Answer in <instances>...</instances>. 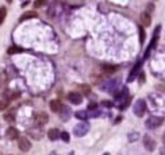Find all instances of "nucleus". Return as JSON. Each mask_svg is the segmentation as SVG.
Listing matches in <instances>:
<instances>
[{
  "instance_id": "1",
  "label": "nucleus",
  "mask_w": 165,
  "mask_h": 155,
  "mask_svg": "<svg viewBox=\"0 0 165 155\" xmlns=\"http://www.w3.org/2000/svg\"><path fill=\"white\" fill-rule=\"evenodd\" d=\"M133 111H134L135 116H138V117L144 116V113L146 111V103H145L144 98H138V100L135 101V104L133 105Z\"/></svg>"
},
{
  "instance_id": "2",
  "label": "nucleus",
  "mask_w": 165,
  "mask_h": 155,
  "mask_svg": "<svg viewBox=\"0 0 165 155\" xmlns=\"http://www.w3.org/2000/svg\"><path fill=\"white\" fill-rule=\"evenodd\" d=\"M160 30H161V26H157V27H156V31H154V34H153V39H152L150 45H149V46H148V49H146V53H145V55H144V60H146V58L149 57L150 51L153 50V47H156V45H157L158 36H160Z\"/></svg>"
},
{
  "instance_id": "3",
  "label": "nucleus",
  "mask_w": 165,
  "mask_h": 155,
  "mask_svg": "<svg viewBox=\"0 0 165 155\" xmlns=\"http://www.w3.org/2000/svg\"><path fill=\"white\" fill-rule=\"evenodd\" d=\"M164 122V117L161 116H150L148 120H146V127L149 129H154V128H158V127L163 124Z\"/></svg>"
},
{
  "instance_id": "4",
  "label": "nucleus",
  "mask_w": 165,
  "mask_h": 155,
  "mask_svg": "<svg viewBox=\"0 0 165 155\" xmlns=\"http://www.w3.org/2000/svg\"><path fill=\"white\" fill-rule=\"evenodd\" d=\"M88 131H89V124H87V123H81L73 128V134H74V136H77V138H81V136L87 135Z\"/></svg>"
},
{
  "instance_id": "5",
  "label": "nucleus",
  "mask_w": 165,
  "mask_h": 155,
  "mask_svg": "<svg viewBox=\"0 0 165 155\" xmlns=\"http://www.w3.org/2000/svg\"><path fill=\"white\" fill-rule=\"evenodd\" d=\"M142 142H144V147L146 148L148 151H154L156 148V140L153 138H152L149 134H145L144 135V139H142Z\"/></svg>"
},
{
  "instance_id": "6",
  "label": "nucleus",
  "mask_w": 165,
  "mask_h": 155,
  "mask_svg": "<svg viewBox=\"0 0 165 155\" xmlns=\"http://www.w3.org/2000/svg\"><path fill=\"white\" fill-rule=\"evenodd\" d=\"M18 147H19L20 151L27 153V151L31 148V143L26 136H19V138H18Z\"/></svg>"
},
{
  "instance_id": "7",
  "label": "nucleus",
  "mask_w": 165,
  "mask_h": 155,
  "mask_svg": "<svg viewBox=\"0 0 165 155\" xmlns=\"http://www.w3.org/2000/svg\"><path fill=\"white\" fill-rule=\"evenodd\" d=\"M68 100H69L70 104L74 105H79L83 103V96L81 93H77V92H69L68 93Z\"/></svg>"
},
{
  "instance_id": "8",
  "label": "nucleus",
  "mask_w": 165,
  "mask_h": 155,
  "mask_svg": "<svg viewBox=\"0 0 165 155\" xmlns=\"http://www.w3.org/2000/svg\"><path fill=\"white\" fill-rule=\"evenodd\" d=\"M127 97H129V89H127L126 86H124V88H123L120 92L114 93V98H115V101H117V103H119V105L122 104Z\"/></svg>"
},
{
  "instance_id": "9",
  "label": "nucleus",
  "mask_w": 165,
  "mask_h": 155,
  "mask_svg": "<svg viewBox=\"0 0 165 155\" xmlns=\"http://www.w3.org/2000/svg\"><path fill=\"white\" fill-rule=\"evenodd\" d=\"M142 62H144V60L139 61L138 64H135V66L131 69V72H130L129 77H127V82H131L133 80H135V78H137V76H138V74L141 73V65H142Z\"/></svg>"
},
{
  "instance_id": "10",
  "label": "nucleus",
  "mask_w": 165,
  "mask_h": 155,
  "mask_svg": "<svg viewBox=\"0 0 165 155\" xmlns=\"http://www.w3.org/2000/svg\"><path fill=\"white\" fill-rule=\"evenodd\" d=\"M58 113H60V119L62 120V122H68V120L70 119V113H72V111H70L69 107L64 105V107H62V109Z\"/></svg>"
},
{
  "instance_id": "11",
  "label": "nucleus",
  "mask_w": 165,
  "mask_h": 155,
  "mask_svg": "<svg viewBox=\"0 0 165 155\" xmlns=\"http://www.w3.org/2000/svg\"><path fill=\"white\" fill-rule=\"evenodd\" d=\"M48 122H49V116L46 112H39L35 115V123L38 126H43V124H46Z\"/></svg>"
},
{
  "instance_id": "12",
  "label": "nucleus",
  "mask_w": 165,
  "mask_h": 155,
  "mask_svg": "<svg viewBox=\"0 0 165 155\" xmlns=\"http://www.w3.org/2000/svg\"><path fill=\"white\" fill-rule=\"evenodd\" d=\"M107 85H102L100 88L103 91H107V92H114L115 88L118 86V80H111V81H106Z\"/></svg>"
},
{
  "instance_id": "13",
  "label": "nucleus",
  "mask_w": 165,
  "mask_h": 155,
  "mask_svg": "<svg viewBox=\"0 0 165 155\" xmlns=\"http://www.w3.org/2000/svg\"><path fill=\"white\" fill-rule=\"evenodd\" d=\"M141 23L144 24L145 27H149L152 24V18H150V14H149L148 11H145L141 14Z\"/></svg>"
},
{
  "instance_id": "14",
  "label": "nucleus",
  "mask_w": 165,
  "mask_h": 155,
  "mask_svg": "<svg viewBox=\"0 0 165 155\" xmlns=\"http://www.w3.org/2000/svg\"><path fill=\"white\" fill-rule=\"evenodd\" d=\"M62 107H64V104H62L60 100H52L50 101V109L53 111V112L58 113L62 109Z\"/></svg>"
},
{
  "instance_id": "15",
  "label": "nucleus",
  "mask_w": 165,
  "mask_h": 155,
  "mask_svg": "<svg viewBox=\"0 0 165 155\" xmlns=\"http://www.w3.org/2000/svg\"><path fill=\"white\" fill-rule=\"evenodd\" d=\"M5 136H7L8 139H11V140H14V139H18V138H19V132H18L16 128H14V127H10V128L7 129V132H5Z\"/></svg>"
},
{
  "instance_id": "16",
  "label": "nucleus",
  "mask_w": 165,
  "mask_h": 155,
  "mask_svg": "<svg viewBox=\"0 0 165 155\" xmlns=\"http://www.w3.org/2000/svg\"><path fill=\"white\" fill-rule=\"evenodd\" d=\"M48 136H49V139H50V140H57V139L61 136V132L58 131L57 128H50L48 131Z\"/></svg>"
},
{
  "instance_id": "17",
  "label": "nucleus",
  "mask_w": 165,
  "mask_h": 155,
  "mask_svg": "<svg viewBox=\"0 0 165 155\" xmlns=\"http://www.w3.org/2000/svg\"><path fill=\"white\" fill-rule=\"evenodd\" d=\"M33 18H37V12L35 11H27V12H24L23 15L20 16V22H23V20H29V19H33Z\"/></svg>"
},
{
  "instance_id": "18",
  "label": "nucleus",
  "mask_w": 165,
  "mask_h": 155,
  "mask_svg": "<svg viewBox=\"0 0 165 155\" xmlns=\"http://www.w3.org/2000/svg\"><path fill=\"white\" fill-rule=\"evenodd\" d=\"M74 116H76L77 119H80V120H87L89 117L87 111H77V112L74 113Z\"/></svg>"
},
{
  "instance_id": "19",
  "label": "nucleus",
  "mask_w": 165,
  "mask_h": 155,
  "mask_svg": "<svg viewBox=\"0 0 165 155\" xmlns=\"http://www.w3.org/2000/svg\"><path fill=\"white\" fill-rule=\"evenodd\" d=\"M77 89H79V92L83 93V95H89V93H91V86L89 85H79Z\"/></svg>"
},
{
  "instance_id": "20",
  "label": "nucleus",
  "mask_w": 165,
  "mask_h": 155,
  "mask_svg": "<svg viewBox=\"0 0 165 155\" xmlns=\"http://www.w3.org/2000/svg\"><path fill=\"white\" fill-rule=\"evenodd\" d=\"M5 85H7V74L4 72H2L0 73V91H2Z\"/></svg>"
},
{
  "instance_id": "21",
  "label": "nucleus",
  "mask_w": 165,
  "mask_h": 155,
  "mask_svg": "<svg viewBox=\"0 0 165 155\" xmlns=\"http://www.w3.org/2000/svg\"><path fill=\"white\" fill-rule=\"evenodd\" d=\"M103 70L106 73H114L118 70V66H115V65H103Z\"/></svg>"
},
{
  "instance_id": "22",
  "label": "nucleus",
  "mask_w": 165,
  "mask_h": 155,
  "mask_svg": "<svg viewBox=\"0 0 165 155\" xmlns=\"http://www.w3.org/2000/svg\"><path fill=\"white\" fill-rule=\"evenodd\" d=\"M4 96H5V100H12V98H16V97H19V93H15L14 95V92H11V91H7L4 93Z\"/></svg>"
},
{
  "instance_id": "23",
  "label": "nucleus",
  "mask_w": 165,
  "mask_h": 155,
  "mask_svg": "<svg viewBox=\"0 0 165 155\" xmlns=\"http://www.w3.org/2000/svg\"><path fill=\"white\" fill-rule=\"evenodd\" d=\"M22 51H23V49L18 47V46H11V47L7 50L8 54H16V53H22Z\"/></svg>"
},
{
  "instance_id": "24",
  "label": "nucleus",
  "mask_w": 165,
  "mask_h": 155,
  "mask_svg": "<svg viewBox=\"0 0 165 155\" xmlns=\"http://www.w3.org/2000/svg\"><path fill=\"white\" fill-rule=\"evenodd\" d=\"M5 16H7V8L2 7V8H0V24H3V22H4Z\"/></svg>"
},
{
  "instance_id": "25",
  "label": "nucleus",
  "mask_w": 165,
  "mask_h": 155,
  "mask_svg": "<svg viewBox=\"0 0 165 155\" xmlns=\"http://www.w3.org/2000/svg\"><path fill=\"white\" fill-rule=\"evenodd\" d=\"M130 103H131V97H130V96H129V97H127L126 100H124L123 103L119 105V109H126V108L130 105Z\"/></svg>"
},
{
  "instance_id": "26",
  "label": "nucleus",
  "mask_w": 165,
  "mask_h": 155,
  "mask_svg": "<svg viewBox=\"0 0 165 155\" xmlns=\"http://www.w3.org/2000/svg\"><path fill=\"white\" fill-rule=\"evenodd\" d=\"M138 136H139V134L137 131L130 132V134H129V142H135L137 139H138Z\"/></svg>"
},
{
  "instance_id": "27",
  "label": "nucleus",
  "mask_w": 165,
  "mask_h": 155,
  "mask_svg": "<svg viewBox=\"0 0 165 155\" xmlns=\"http://www.w3.org/2000/svg\"><path fill=\"white\" fill-rule=\"evenodd\" d=\"M46 2H48V0H35V2H34V7L41 8V7H43V5L46 4Z\"/></svg>"
},
{
  "instance_id": "28",
  "label": "nucleus",
  "mask_w": 165,
  "mask_h": 155,
  "mask_svg": "<svg viewBox=\"0 0 165 155\" xmlns=\"http://www.w3.org/2000/svg\"><path fill=\"white\" fill-rule=\"evenodd\" d=\"M4 119H5V122H8V123H14L15 122V116L12 113H5Z\"/></svg>"
},
{
  "instance_id": "29",
  "label": "nucleus",
  "mask_w": 165,
  "mask_h": 155,
  "mask_svg": "<svg viewBox=\"0 0 165 155\" xmlns=\"http://www.w3.org/2000/svg\"><path fill=\"white\" fill-rule=\"evenodd\" d=\"M60 138H61L64 142H69V140H70V136H69V134H68V132H61V136H60Z\"/></svg>"
},
{
  "instance_id": "30",
  "label": "nucleus",
  "mask_w": 165,
  "mask_h": 155,
  "mask_svg": "<svg viewBox=\"0 0 165 155\" xmlns=\"http://www.w3.org/2000/svg\"><path fill=\"white\" fill-rule=\"evenodd\" d=\"M8 107V100H0V111H3V109H5V108Z\"/></svg>"
},
{
  "instance_id": "31",
  "label": "nucleus",
  "mask_w": 165,
  "mask_h": 155,
  "mask_svg": "<svg viewBox=\"0 0 165 155\" xmlns=\"http://www.w3.org/2000/svg\"><path fill=\"white\" fill-rule=\"evenodd\" d=\"M139 41H141V43H144L145 41V31L142 27H139Z\"/></svg>"
},
{
  "instance_id": "32",
  "label": "nucleus",
  "mask_w": 165,
  "mask_h": 155,
  "mask_svg": "<svg viewBox=\"0 0 165 155\" xmlns=\"http://www.w3.org/2000/svg\"><path fill=\"white\" fill-rule=\"evenodd\" d=\"M96 108H98V105H96L95 103H91V104L88 105V109L89 111H93V109H96Z\"/></svg>"
},
{
  "instance_id": "33",
  "label": "nucleus",
  "mask_w": 165,
  "mask_h": 155,
  "mask_svg": "<svg viewBox=\"0 0 165 155\" xmlns=\"http://www.w3.org/2000/svg\"><path fill=\"white\" fill-rule=\"evenodd\" d=\"M102 104H103L104 107H107V108L113 107V103H111V101H102Z\"/></svg>"
},
{
  "instance_id": "34",
  "label": "nucleus",
  "mask_w": 165,
  "mask_h": 155,
  "mask_svg": "<svg viewBox=\"0 0 165 155\" xmlns=\"http://www.w3.org/2000/svg\"><path fill=\"white\" fill-rule=\"evenodd\" d=\"M160 155H165V146H163V147L160 148Z\"/></svg>"
},
{
  "instance_id": "35",
  "label": "nucleus",
  "mask_w": 165,
  "mask_h": 155,
  "mask_svg": "<svg viewBox=\"0 0 165 155\" xmlns=\"http://www.w3.org/2000/svg\"><path fill=\"white\" fill-rule=\"evenodd\" d=\"M145 80V76L144 74H142V72H141V77H139V81H141V84H142V81H144Z\"/></svg>"
},
{
  "instance_id": "36",
  "label": "nucleus",
  "mask_w": 165,
  "mask_h": 155,
  "mask_svg": "<svg viewBox=\"0 0 165 155\" xmlns=\"http://www.w3.org/2000/svg\"><path fill=\"white\" fill-rule=\"evenodd\" d=\"M163 142H164V144H165V132H164V135H163Z\"/></svg>"
},
{
  "instance_id": "37",
  "label": "nucleus",
  "mask_w": 165,
  "mask_h": 155,
  "mask_svg": "<svg viewBox=\"0 0 165 155\" xmlns=\"http://www.w3.org/2000/svg\"><path fill=\"white\" fill-rule=\"evenodd\" d=\"M69 155H74V153H73V151H72V153H69Z\"/></svg>"
},
{
  "instance_id": "38",
  "label": "nucleus",
  "mask_w": 165,
  "mask_h": 155,
  "mask_svg": "<svg viewBox=\"0 0 165 155\" xmlns=\"http://www.w3.org/2000/svg\"><path fill=\"white\" fill-rule=\"evenodd\" d=\"M103 155H111V154H108V153H104Z\"/></svg>"
},
{
  "instance_id": "39",
  "label": "nucleus",
  "mask_w": 165,
  "mask_h": 155,
  "mask_svg": "<svg viewBox=\"0 0 165 155\" xmlns=\"http://www.w3.org/2000/svg\"><path fill=\"white\" fill-rule=\"evenodd\" d=\"M12 2V0H7V3H11Z\"/></svg>"
}]
</instances>
